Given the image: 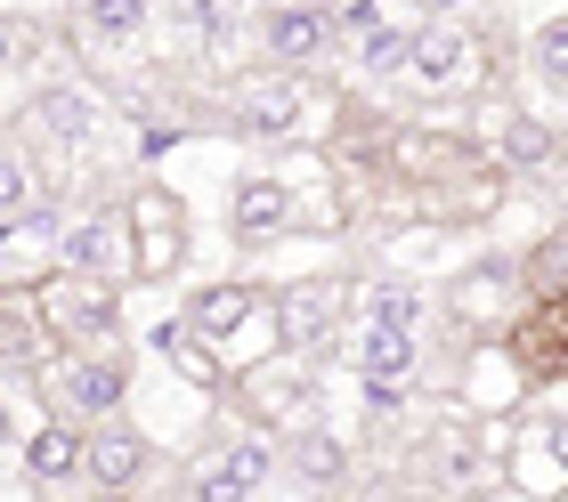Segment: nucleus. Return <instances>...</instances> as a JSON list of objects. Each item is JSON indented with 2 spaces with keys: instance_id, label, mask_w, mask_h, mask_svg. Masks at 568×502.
I'll list each match as a JSON object with an SVG mask.
<instances>
[{
  "instance_id": "c85d7f7f",
  "label": "nucleus",
  "mask_w": 568,
  "mask_h": 502,
  "mask_svg": "<svg viewBox=\"0 0 568 502\" xmlns=\"http://www.w3.org/2000/svg\"><path fill=\"white\" fill-rule=\"evenodd\" d=\"M560 49H568V33L545 24V33H536V73H545V90H560Z\"/></svg>"
},
{
  "instance_id": "20e7f679",
  "label": "nucleus",
  "mask_w": 568,
  "mask_h": 502,
  "mask_svg": "<svg viewBox=\"0 0 568 502\" xmlns=\"http://www.w3.org/2000/svg\"><path fill=\"white\" fill-rule=\"evenodd\" d=\"M406 82H423V90H447V98H471L496 82V49H487L479 33H463V24H423V33H406Z\"/></svg>"
},
{
  "instance_id": "9b49d317",
  "label": "nucleus",
  "mask_w": 568,
  "mask_h": 502,
  "mask_svg": "<svg viewBox=\"0 0 568 502\" xmlns=\"http://www.w3.org/2000/svg\"><path fill=\"white\" fill-rule=\"evenodd\" d=\"M357 389H366V413H398V398L415 389V332L366 316V332H357Z\"/></svg>"
},
{
  "instance_id": "4468645a",
  "label": "nucleus",
  "mask_w": 568,
  "mask_h": 502,
  "mask_svg": "<svg viewBox=\"0 0 568 502\" xmlns=\"http://www.w3.org/2000/svg\"><path fill=\"white\" fill-rule=\"evenodd\" d=\"M227 235H236L244 252H268L293 235V195H284V171H244L236 187H227Z\"/></svg>"
},
{
  "instance_id": "f3484780",
  "label": "nucleus",
  "mask_w": 568,
  "mask_h": 502,
  "mask_svg": "<svg viewBox=\"0 0 568 502\" xmlns=\"http://www.w3.org/2000/svg\"><path fill=\"white\" fill-rule=\"evenodd\" d=\"M58 349L49 340V325H41V300H33V284H0V365H33Z\"/></svg>"
},
{
  "instance_id": "b1692460",
  "label": "nucleus",
  "mask_w": 568,
  "mask_h": 502,
  "mask_svg": "<svg viewBox=\"0 0 568 502\" xmlns=\"http://www.w3.org/2000/svg\"><path fill=\"white\" fill-rule=\"evenodd\" d=\"M552 154H560V130H552L545 114H511V122L496 130V171H511V178H520V171L545 178Z\"/></svg>"
},
{
  "instance_id": "2f4dec72",
  "label": "nucleus",
  "mask_w": 568,
  "mask_h": 502,
  "mask_svg": "<svg viewBox=\"0 0 568 502\" xmlns=\"http://www.w3.org/2000/svg\"><path fill=\"white\" fill-rule=\"evenodd\" d=\"M415 9H430V17H455V9H463V0H415Z\"/></svg>"
},
{
  "instance_id": "ddd939ff",
  "label": "nucleus",
  "mask_w": 568,
  "mask_h": 502,
  "mask_svg": "<svg viewBox=\"0 0 568 502\" xmlns=\"http://www.w3.org/2000/svg\"><path fill=\"white\" fill-rule=\"evenodd\" d=\"M504 349L520 357L528 381L560 389V373H568V300H520V316L504 325Z\"/></svg>"
},
{
  "instance_id": "c756f323",
  "label": "nucleus",
  "mask_w": 568,
  "mask_h": 502,
  "mask_svg": "<svg viewBox=\"0 0 568 502\" xmlns=\"http://www.w3.org/2000/svg\"><path fill=\"white\" fill-rule=\"evenodd\" d=\"M41 33H33V24H24V17H0V73H9L17 58H24V49H33Z\"/></svg>"
},
{
  "instance_id": "a878e982",
  "label": "nucleus",
  "mask_w": 568,
  "mask_h": 502,
  "mask_svg": "<svg viewBox=\"0 0 568 502\" xmlns=\"http://www.w3.org/2000/svg\"><path fill=\"white\" fill-rule=\"evenodd\" d=\"M511 276H520L528 300H568V244H560V235H536L528 259H520Z\"/></svg>"
},
{
  "instance_id": "7ed1b4c3",
  "label": "nucleus",
  "mask_w": 568,
  "mask_h": 502,
  "mask_svg": "<svg viewBox=\"0 0 568 502\" xmlns=\"http://www.w3.org/2000/svg\"><path fill=\"white\" fill-rule=\"evenodd\" d=\"M122 219H131V284H163V276L187 268L195 219H187V203H179L171 178H139V187L122 195Z\"/></svg>"
},
{
  "instance_id": "2eb2a0df",
  "label": "nucleus",
  "mask_w": 568,
  "mask_h": 502,
  "mask_svg": "<svg viewBox=\"0 0 568 502\" xmlns=\"http://www.w3.org/2000/svg\"><path fill=\"white\" fill-rule=\"evenodd\" d=\"M244 413L261 421V430H284V421H308V413H325V406H317V373H284V365H252V373H244Z\"/></svg>"
},
{
  "instance_id": "5701e85b",
  "label": "nucleus",
  "mask_w": 568,
  "mask_h": 502,
  "mask_svg": "<svg viewBox=\"0 0 568 502\" xmlns=\"http://www.w3.org/2000/svg\"><path fill=\"white\" fill-rule=\"evenodd\" d=\"M163 340V357H171V373L187 381V389H203V398H220L227 389V365H220V340H203L195 325H163L154 332Z\"/></svg>"
},
{
  "instance_id": "393cba45",
  "label": "nucleus",
  "mask_w": 568,
  "mask_h": 502,
  "mask_svg": "<svg viewBox=\"0 0 568 502\" xmlns=\"http://www.w3.org/2000/svg\"><path fill=\"white\" fill-rule=\"evenodd\" d=\"M41 195H49V178L33 171V154L0 139V227H9V219H24V211H33Z\"/></svg>"
},
{
  "instance_id": "6e6552de",
  "label": "nucleus",
  "mask_w": 568,
  "mask_h": 502,
  "mask_svg": "<svg viewBox=\"0 0 568 502\" xmlns=\"http://www.w3.org/2000/svg\"><path fill=\"white\" fill-rule=\"evenodd\" d=\"M520 276H511V259H471L455 284H447V325L463 340H496L511 316H520Z\"/></svg>"
},
{
  "instance_id": "412c9836",
  "label": "nucleus",
  "mask_w": 568,
  "mask_h": 502,
  "mask_svg": "<svg viewBox=\"0 0 568 502\" xmlns=\"http://www.w3.org/2000/svg\"><path fill=\"white\" fill-rule=\"evenodd\" d=\"M24 114H33V130L58 139V146H90L98 139V105H90V90H73V82H41Z\"/></svg>"
},
{
  "instance_id": "39448f33",
  "label": "nucleus",
  "mask_w": 568,
  "mask_h": 502,
  "mask_svg": "<svg viewBox=\"0 0 568 502\" xmlns=\"http://www.w3.org/2000/svg\"><path fill=\"white\" fill-rule=\"evenodd\" d=\"M349 293H357L349 276L284 284V293L268 300V316H276V349H293V357H308V365H325V349H333V340H342V325H349Z\"/></svg>"
},
{
  "instance_id": "6ab92c4d",
  "label": "nucleus",
  "mask_w": 568,
  "mask_h": 502,
  "mask_svg": "<svg viewBox=\"0 0 568 502\" xmlns=\"http://www.w3.org/2000/svg\"><path fill=\"white\" fill-rule=\"evenodd\" d=\"M24 479L33 486H73L82 479V421L49 413L33 438H24Z\"/></svg>"
},
{
  "instance_id": "7c9ffc66",
  "label": "nucleus",
  "mask_w": 568,
  "mask_h": 502,
  "mask_svg": "<svg viewBox=\"0 0 568 502\" xmlns=\"http://www.w3.org/2000/svg\"><path fill=\"white\" fill-rule=\"evenodd\" d=\"M17 438V413H9V398H0V445H9Z\"/></svg>"
},
{
  "instance_id": "0eeeda50",
  "label": "nucleus",
  "mask_w": 568,
  "mask_h": 502,
  "mask_svg": "<svg viewBox=\"0 0 568 502\" xmlns=\"http://www.w3.org/2000/svg\"><path fill=\"white\" fill-rule=\"evenodd\" d=\"M528 406V373H520V357L504 349V332L496 340H471L463 349V373H455V413H471V421H520Z\"/></svg>"
},
{
  "instance_id": "9d476101",
  "label": "nucleus",
  "mask_w": 568,
  "mask_h": 502,
  "mask_svg": "<svg viewBox=\"0 0 568 502\" xmlns=\"http://www.w3.org/2000/svg\"><path fill=\"white\" fill-rule=\"evenodd\" d=\"M58 268L106 284V293H122V284H131V219H122V203L90 211V219H73V227L58 235Z\"/></svg>"
},
{
  "instance_id": "423d86ee",
  "label": "nucleus",
  "mask_w": 568,
  "mask_h": 502,
  "mask_svg": "<svg viewBox=\"0 0 568 502\" xmlns=\"http://www.w3.org/2000/svg\"><path fill=\"white\" fill-rule=\"evenodd\" d=\"M261 49L284 73H325L333 49H342V17L325 0H268L261 9Z\"/></svg>"
},
{
  "instance_id": "aec40b11",
  "label": "nucleus",
  "mask_w": 568,
  "mask_h": 502,
  "mask_svg": "<svg viewBox=\"0 0 568 502\" xmlns=\"http://www.w3.org/2000/svg\"><path fill=\"white\" fill-rule=\"evenodd\" d=\"M163 24L179 33V49H212V58H236V41H244L227 0H163Z\"/></svg>"
},
{
  "instance_id": "f03ea898",
  "label": "nucleus",
  "mask_w": 568,
  "mask_h": 502,
  "mask_svg": "<svg viewBox=\"0 0 568 502\" xmlns=\"http://www.w3.org/2000/svg\"><path fill=\"white\" fill-rule=\"evenodd\" d=\"M333 114H342V105L317 90V73L268 65V73H244V82H236V122L252 130V139H268V146L317 139V130H333Z\"/></svg>"
},
{
  "instance_id": "f8f14e48",
  "label": "nucleus",
  "mask_w": 568,
  "mask_h": 502,
  "mask_svg": "<svg viewBox=\"0 0 568 502\" xmlns=\"http://www.w3.org/2000/svg\"><path fill=\"white\" fill-rule=\"evenodd\" d=\"M268 470H276V445L261 438V421H252V430L227 438L212 462L187 470V494H195V502H252V494L268 486Z\"/></svg>"
},
{
  "instance_id": "f257e3e1",
  "label": "nucleus",
  "mask_w": 568,
  "mask_h": 502,
  "mask_svg": "<svg viewBox=\"0 0 568 502\" xmlns=\"http://www.w3.org/2000/svg\"><path fill=\"white\" fill-rule=\"evenodd\" d=\"M33 389H41V406L65 413V421L114 413L122 398H131V332H122V340H98V349H49V357L33 365Z\"/></svg>"
},
{
  "instance_id": "cd10ccee",
  "label": "nucleus",
  "mask_w": 568,
  "mask_h": 502,
  "mask_svg": "<svg viewBox=\"0 0 568 502\" xmlns=\"http://www.w3.org/2000/svg\"><path fill=\"white\" fill-rule=\"evenodd\" d=\"M357 300H366V316H382V325H406V332L423 325V293L415 284H366Z\"/></svg>"
},
{
  "instance_id": "1a4fd4ad",
  "label": "nucleus",
  "mask_w": 568,
  "mask_h": 502,
  "mask_svg": "<svg viewBox=\"0 0 568 502\" xmlns=\"http://www.w3.org/2000/svg\"><path fill=\"white\" fill-rule=\"evenodd\" d=\"M146 462H154V445H146L139 421H122V406L98 413V421H82V486L131 494V486L146 479Z\"/></svg>"
},
{
  "instance_id": "a211bd4d",
  "label": "nucleus",
  "mask_w": 568,
  "mask_h": 502,
  "mask_svg": "<svg viewBox=\"0 0 568 502\" xmlns=\"http://www.w3.org/2000/svg\"><path fill=\"white\" fill-rule=\"evenodd\" d=\"M284 470H293L301 486H333L349 470V454H342V438L325 430V413H308V421H284Z\"/></svg>"
},
{
  "instance_id": "bb28decb",
  "label": "nucleus",
  "mask_w": 568,
  "mask_h": 502,
  "mask_svg": "<svg viewBox=\"0 0 568 502\" xmlns=\"http://www.w3.org/2000/svg\"><path fill=\"white\" fill-rule=\"evenodd\" d=\"M349 41H357V65H366V73H398L406 65V24H390V17L349 24Z\"/></svg>"
},
{
  "instance_id": "dca6fc26",
  "label": "nucleus",
  "mask_w": 568,
  "mask_h": 502,
  "mask_svg": "<svg viewBox=\"0 0 568 502\" xmlns=\"http://www.w3.org/2000/svg\"><path fill=\"white\" fill-rule=\"evenodd\" d=\"M261 316H268V293H252V284H203L179 325H195L203 340H236L244 325H261Z\"/></svg>"
},
{
  "instance_id": "4be33fe9",
  "label": "nucleus",
  "mask_w": 568,
  "mask_h": 502,
  "mask_svg": "<svg viewBox=\"0 0 568 502\" xmlns=\"http://www.w3.org/2000/svg\"><path fill=\"white\" fill-rule=\"evenodd\" d=\"M146 17H154V0H82V9H73V33H82L98 58H122V49H139Z\"/></svg>"
}]
</instances>
